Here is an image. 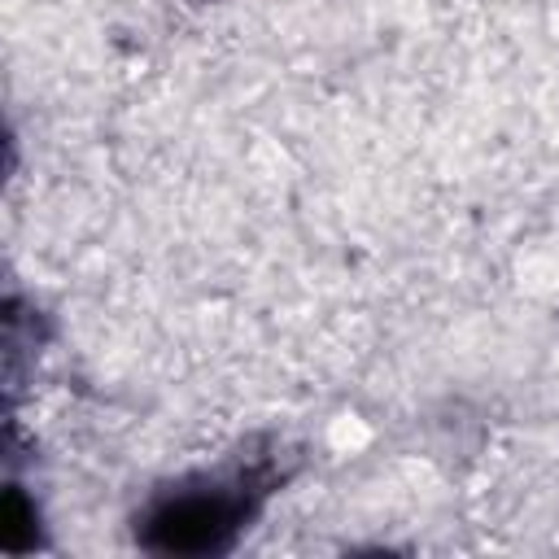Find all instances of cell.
Instances as JSON below:
<instances>
[{"label":"cell","mask_w":559,"mask_h":559,"mask_svg":"<svg viewBox=\"0 0 559 559\" xmlns=\"http://www.w3.org/2000/svg\"><path fill=\"white\" fill-rule=\"evenodd\" d=\"M275 480H284V472L271 454H258L218 476L179 480L144 507L135 524L140 546L162 555H218L236 542V533L262 507Z\"/></svg>","instance_id":"6da1fadb"}]
</instances>
